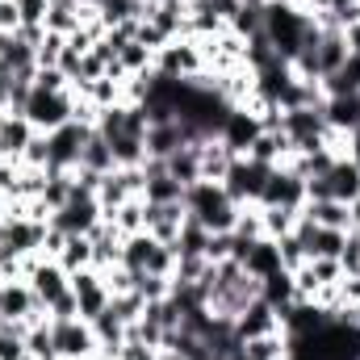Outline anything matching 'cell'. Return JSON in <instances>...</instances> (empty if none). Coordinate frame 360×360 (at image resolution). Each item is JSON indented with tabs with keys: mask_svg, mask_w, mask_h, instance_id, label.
Returning <instances> with one entry per match:
<instances>
[{
	"mask_svg": "<svg viewBox=\"0 0 360 360\" xmlns=\"http://www.w3.org/2000/svg\"><path fill=\"white\" fill-rule=\"evenodd\" d=\"M25 117H30V126L38 130V134H51V130H59V126H68L72 117H76V92H42L34 84L30 92V101H25V109H21Z\"/></svg>",
	"mask_w": 360,
	"mask_h": 360,
	"instance_id": "obj_2",
	"label": "cell"
},
{
	"mask_svg": "<svg viewBox=\"0 0 360 360\" xmlns=\"http://www.w3.org/2000/svg\"><path fill=\"white\" fill-rule=\"evenodd\" d=\"M356 276H360V264H356Z\"/></svg>",
	"mask_w": 360,
	"mask_h": 360,
	"instance_id": "obj_49",
	"label": "cell"
},
{
	"mask_svg": "<svg viewBox=\"0 0 360 360\" xmlns=\"http://www.w3.org/2000/svg\"><path fill=\"white\" fill-rule=\"evenodd\" d=\"M46 8H51V0H17L21 25H46Z\"/></svg>",
	"mask_w": 360,
	"mask_h": 360,
	"instance_id": "obj_38",
	"label": "cell"
},
{
	"mask_svg": "<svg viewBox=\"0 0 360 360\" xmlns=\"http://www.w3.org/2000/svg\"><path fill=\"white\" fill-rule=\"evenodd\" d=\"M101 218H105V214H101L96 197L76 188V193H72V201H68L63 210H55V214H51V226H59V231H68V235H89Z\"/></svg>",
	"mask_w": 360,
	"mask_h": 360,
	"instance_id": "obj_6",
	"label": "cell"
},
{
	"mask_svg": "<svg viewBox=\"0 0 360 360\" xmlns=\"http://www.w3.org/2000/svg\"><path fill=\"white\" fill-rule=\"evenodd\" d=\"M8 42H13V34H4V30H0V59H4V51H8Z\"/></svg>",
	"mask_w": 360,
	"mask_h": 360,
	"instance_id": "obj_44",
	"label": "cell"
},
{
	"mask_svg": "<svg viewBox=\"0 0 360 360\" xmlns=\"http://www.w3.org/2000/svg\"><path fill=\"white\" fill-rule=\"evenodd\" d=\"M197 155H201V180H214V184H222L226 172H231V164H235V151H231L222 139L197 143Z\"/></svg>",
	"mask_w": 360,
	"mask_h": 360,
	"instance_id": "obj_15",
	"label": "cell"
},
{
	"mask_svg": "<svg viewBox=\"0 0 360 360\" xmlns=\"http://www.w3.org/2000/svg\"><path fill=\"white\" fill-rule=\"evenodd\" d=\"M51 331H55V352H59V356L96 360V335H92V323H84V319H59V323H51Z\"/></svg>",
	"mask_w": 360,
	"mask_h": 360,
	"instance_id": "obj_8",
	"label": "cell"
},
{
	"mask_svg": "<svg viewBox=\"0 0 360 360\" xmlns=\"http://www.w3.org/2000/svg\"><path fill=\"white\" fill-rule=\"evenodd\" d=\"M21 164H30V168H46V164H51V143H46V134H34V139H30V147L21 151Z\"/></svg>",
	"mask_w": 360,
	"mask_h": 360,
	"instance_id": "obj_35",
	"label": "cell"
},
{
	"mask_svg": "<svg viewBox=\"0 0 360 360\" xmlns=\"http://www.w3.org/2000/svg\"><path fill=\"white\" fill-rule=\"evenodd\" d=\"M80 17H84V0H51V8H46V30L68 38V34L80 30Z\"/></svg>",
	"mask_w": 360,
	"mask_h": 360,
	"instance_id": "obj_23",
	"label": "cell"
},
{
	"mask_svg": "<svg viewBox=\"0 0 360 360\" xmlns=\"http://www.w3.org/2000/svg\"><path fill=\"white\" fill-rule=\"evenodd\" d=\"M8 205H13V197H8V193H0V218L8 214Z\"/></svg>",
	"mask_w": 360,
	"mask_h": 360,
	"instance_id": "obj_45",
	"label": "cell"
},
{
	"mask_svg": "<svg viewBox=\"0 0 360 360\" xmlns=\"http://www.w3.org/2000/svg\"><path fill=\"white\" fill-rule=\"evenodd\" d=\"M184 210L188 218H197L210 235H222V231H235V218H239V205L226 197L222 184L214 180H197L193 188H184Z\"/></svg>",
	"mask_w": 360,
	"mask_h": 360,
	"instance_id": "obj_1",
	"label": "cell"
},
{
	"mask_svg": "<svg viewBox=\"0 0 360 360\" xmlns=\"http://www.w3.org/2000/svg\"><path fill=\"white\" fill-rule=\"evenodd\" d=\"M63 46H68V38H63V34H51V30H46L42 46L34 51V63H38V68H59V59H63Z\"/></svg>",
	"mask_w": 360,
	"mask_h": 360,
	"instance_id": "obj_34",
	"label": "cell"
},
{
	"mask_svg": "<svg viewBox=\"0 0 360 360\" xmlns=\"http://www.w3.org/2000/svg\"><path fill=\"white\" fill-rule=\"evenodd\" d=\"M59 360H84V356H59Z\"/></svg>",
	"mask_w": 360,
	"mask_h": 360,
	"instance_id": "obj_47",
	"label": "cell"
},
{
	"mask_svg": "<svg viewBox=\"0 0 360 360\" xmlns=\"http://www.w3.org/2000/svg\"><path fill=\"white\" fill-rule=\"evenodd\" d=\"M302 218H310L314 226H327V231H352L348 201H335V197H306Z\"/></svg>",
	"mask_w": 360,
	"mask_h": 360,
	"instance_id": "obj_11",
	"label": "cell"
},
{
	"mask_svg": "<svg viewBox=\"0 0 360 360\" xmlns=\"http://www.w3.org/2000/svg\"><path fill=\"white\" fill-rule=\"evenodd\" d=\"M139 293H143V302H164L168 293H172V276H160V272H139V285H134Z\"/></svg>",
	"mask_w": 360,
	"mask_h": 360,
	"instance_id": "obj_32",
	"label": "cell"
},
{
	"mask_svg": "<svg viewBox=\"0 0 360 360\" xmlns=\"http://www.w3.org/2000/svg\"><path fill=\"white\" fill-rule=\"evenodd\" d=\"M117 63H122L126 76H143V72H155V51L143 46L139 38H130V42L117 51Z\"/></svg>",
	"mask_w": 360,
	"mask_h": 360,
	"instance_id": "obj_26",
	"label": "cell"
},
{
	"mask_svg": "<svg viewBox=\"0 0 360 360\" xmlns=\"http://www.w3.org/2000/svg\"><path fill=\"white\" fill-rule=\"evenodd\" d=\"M0 30H4V34H17V30H21L17 0H0Z\"/></svg>",
	"mask_w": 360,
	"mask_h": 360,
	"instance_id": "obj_41",
	"label": "cell"
},
{
	"mask_svg": "<svg viewBox=\"0 0 360 360\" xmlns=\"http://www.w3.org/2000/svg\"><path fill=\"white\" fill-rule=\"evenodd\" d=\"M335 293H340V306H356L360 302V276L356 272H344L340 285H335Z\"/></svg>",
	"mask_w": 360,
	"mask_h": 360,
	"instance_id": "obj_40",
	"label": "cell"
},
{
	"mask_svg": "<svg viewBox=\"0 0 360 360\" xmlns=\"http://www.w3.org/2000/svg\"><path fill=\"white\" fill-rule=\"evenodd\" d=\"M92 126L89 122H68V126H59V130H51L46 134V143H51V172H72L76 164H80V151H84V143H89Z\"/></svg>",
	"mask_w": 360,
	"mask_h": 360,
	"instance_id": "obj_5",
	"label": "cell"
},
{
	"mask_svg": "<svg viewBox=\"0 0 360 360\" xmlns=\"http://www.w3.org/2000/svg\"><path fill=\"white\" fill-rule=\"evenodd\" d=\"M260 130H264V126H260L248 109H231V113H226V122H222V134H218V139H222L235 155H248V147L256 143V134H260Z\"/></svg>",
	"mask_w": 360,
	"mask_h": 360,
	"instance_id": "obj_13",
	"label": "cell"
},
{
	"mask_svg": "<svg viewBox=\"0 0 360 360\" xmlns=\"http://www.w3.org/2000/svg\"><path fill=\"white\" fill-rule=\"evenodd\" d=\"M323 117H327L331 130H344V134L360 130V92H352V96H327L323 101Z\"/></svg>",
	"mask_w": 360,
	"mask_h": 360,
	"instance_id": "obj_17",
	"label": "cell"
},
{
	"mask_svg": "<svg viewBox=\"0 0 360 360\" xmlns=\"http://www.w3.org/2000/svg\"><path fill=\"white\" fill-rule=\"evenodd\" d=\"M319 72L323 76H335L348 59H352V51H348V38H344V30L340 25H323L319 30Z\"/></svg>",
	"mask_w": 360,
	"mask_h": 360,
	"instance_id": "obj_12",
	"label": "cell"
},
{
	"mask_svg": "<svg viewBox=\"0 0 360 360\" xmlns=\"http://www.w3.org/2000/svg\"><path fill=\"white\" fill-rule=\"evenodd\" d=\"M272 331H285L281 327V310L269 306L264 297H256L239 319H235V340L243 344V340H256V335H272Z\"/></svg>",
	"mask_w": 360,
	"mask_h": 360,
	"instance_id": "obj_10",
	"label": "cell"
},
{
	"mask_svg": "<svg viewBox=\"0 0 360 360\" xmlns=\"http://www.w3.org/2000/svg\"><path fill=\"white\" fill-rule=\"evenodd\" d=\"M59 264L68 269V276L80 269H92V243L89 235H68V243H63V252H59Z\"/></svg>",
	"mask_w": 360,
	"mask_h": 360,
	"instance_id": "obj_28",
	"label": "cell"
},
{
	"mask_svg": "<svg viewBox=\"0 0 360 360\" xmlns=\"http://www.w3.org/2000/svg\"><path fill=\"white\" fill-rule=\"evenodd\" d=\"M0 285H4V272H0Z\"/></svg>",
	"mask_w": 360,
	"mask_h": 360,
	"instance_id": "obj_48",
	"label": "cell"
},
{
	"mask_svg": "<svg viewBox=\"0 0 360 360\" xmlns=\"http://www.w3.org/2000/svg\"><path fill=\"white\" fill-rule=\"evenodd\" d=\"M276 248H281V269H285V272H297L306 260H310V252L302 248V239H297V235L276 239Z\"/></svg>",
	"mask_w": 360,
	"mask_h": 360,
	"instance_id": "obj_33",
	"label": "cell"
},
{
	"mask_svg": "<svg viewBox=\"0 0 360 360\" xmlns=\"http://www.w3.org/2000/svg\"><path fill=\"white\" fill-rule=\"evenodd\" d=\"M155 72L168 76V80H193L197 72H210L201 42L197 38H172L168 46L155 51Z\"/></svg>",
	"mask_w": 360,
	"mask_h": 360,
	"instance_id": "obj_3",
	"label": "cell"
},
{
	"mask_svg": "<svg viewBox=\"0 0 360 360\" xmlns=\"http://www.w3.org/2000/svg\"><path fill=\"white\" fill-rule=\"evenodd\" d=\"M38 130L30 126V117L25 113H0V147H4V155H13V160H21V151L30 147V139H34Z\"/></svg>",
	"mask_w": 360,
	"mask_h": 360,
	"instance_id": "obj_16",
	"label": "cell"
},
{
	"mask_svg": "<svg viewBox=\"0 0 360 360\" xmlns=\"http://www.w3.org/2000/svg\"><path fill=\"white\" fill-rule=\"evenodd\" d=\"M76 168H89L96 176H109L117 164H113V147H109V139L105 134H96V126H92L89 143H84V151H80V164Z\"/></svg>",
	"mask_w": 360,
	"mask_h": 360,
	"instance_id": "obj_22",
	"label": "cell"
},
{
	"mask_svg": "<svg viewBox=\"0 0 360 360\" xmlns=\"http://www.w3.org/2000/svg\"><path fill=\"white\" fill-rule=\"evenodd\" d=\"M306 269H310V276H314L319 289H323V285H340V276H344V264H340L335 256H310Z\"/></svg>",
	"mask_w": 360,
	"mask_h": 360,
	"instance_id": "obj_30",
	"label": "cell"
},
{
	"mask_svg": "<svg viewBox=\"0 0 360 360\" xmlns=\"http://www.w3.org/2000/svg\"><path fill=\"white\" fill-rule=\"evenodd\" d=\"M13 38H17V42H25L30 51H38V46H42V38H46V25H21Z\"/></svg>",
	"mask_w": 360,
	"mask_h": 360,
	"instance_id": "obj_42",
	"label": "cell"
},
{
	"mask_svg": "<svg viewBox=\"0 0 360 360\" xmlns=\"http://www.w3.org/2000/svg\"><path fill=\"white\" fill-rule=\"evenodd\" d=\"M46 314H51V323H59V319H80V302H76V293L68 289L63 297H55V302L46 306Z\"/></svg>",
	"mask_w": 360,
	"mask_h": 360,
	"instance_id": "obj_36",
	"label": "cell"
},
{
	"mask_svg": "<svg viewBox=\"0 0 360 360\" xmlns=\"http://www.w3.org/2000/svg\"><path fill=\"white\" fill-rule=\"evenodd\" d=\"M239 243H256L264 239V222H260V205H239V218H235V231H231Z\"/></svg>",
	"mask_w": 360,
	"mask_h": 360,
	"instance_id": "obj_29",
	"label": "cell"
},
{
	"mask_svg": "<svg viewBox=\"0 0 360 360\" xmlns=\"http://www.w3.org/2000/svg\"><path fill=\"white\" fill-rule=\"evenodd\" d=\"M269 172L272 168H264V164H256V160H248V155H235V164H231V172L222 180V188H226V197H231L235 205H256L260 193H264Z\"/></svg>",
	"mask_w": 360,
	"mask_h": 360,
	"instance_id": "obj_4",
	"label": "cell"
},
{
	"mask_svg": "<svg viewBox=\"0 0 360 360\" xmlns=\"http://www.w3.org/2000/svg\"><path fill=\"white\" fill-rule=\"evenodd\" d=\"M17 176H21V160H13V155H4L0 160V193H17Z\"/></svg>",
	"mask_w": 360,
	"mask_h": 360,
	"instance_id": "obj_39",
	"label": "cell"
},
{
	"mask_svg": "<svg viewBox=\"0 0 360 360\" xmlns=\"http://www.w3.org/2000/svg\"><path fill=\"white\" fill-rule=\"evenodd\" d=\"M256 205H293V210H302L306 205V180L293 176L289 168H272Z\"/></svg>",
	"mask_w": 360,
	"mask_h": 360,
	"instance_id": "obj_9",
	"label": "cell"
},
{
	"mask_svg": "<svg viewBox=\"0 0 360 360\" xmlns=\"http://www.w3.org/2000/svg\"><path fill=\"white\" fill-rule=\"evenodd\" d=\"M297 214H302V210H293V205H260L264 239H285V235H293V226H297Z\"/></svg>",
	"mask_w": 360,
	"mask_h": 360,
	"instance_id": "obj_25",
	"label": "cell"
},
{
	"mask_svg": "<svg viewBox=\"0 0 360 360\" xmlns=\"http://www.w3.org/2000/svg\"><path fill=\"white\" fill-rule=\"evenodd\" d=\"M34 84L42 92H68L72 89V80L59 72V68H38V76H34Z\"/></svg>",
	"mask_w": 360,
	"mask_h": 360,
	"instance_id": "obj_37",
	"label": "cell"
},
{
	"mask_svg": "<svg viewBox=\"0 0 360 360\" xmlns=\"http://www.w3.org/2000/svg\"><path fill=\"white\" fill-rule=\"evenodd\" d=\"M164 172L176 180L180 188H193V184L201 180V155H197V147H176V151L164 160Z\"/></svg>",
	"mask_w": 360,
	"mask_h": 360,
	"instance_id": "obj_20",
	"label": "cell"
},
{
	"mask_svg": "<svg viewBox=\"0 0 360 360\" xmlns=\"http://www.w3.org/2000/svg\"><path fill=\"white\" fill-rule=\"evenodd\" d=\"M239 264L252 272L256 281H264V276H272V272H281V248H276V239H256V243L243 252Z\"/></svg>",
	"mask_w": 360,
	"mask_h": 360,
	"instance_id": "obj_19",
	"label": "cell"
},
{
	"mask_svg": "<svg viewBox=\"0 0 360 360\" xmlns=\"http://www.w3.org/2000/svg\"><path fill=\"white\" fill-rule=\"evenodd\" d=\"M113 226H117V235L126 239V235H143L147 231V197H130V201H122L113 214H105Z\"/></svg>",
	"mask_w": 360,
	"mask_h": 360,
	"instance_id": "obj_21",
	"label": "cell"
},
{
	"mask_svg": "<svg viewBox=\"0 0 360 360\" xmlns=\"http://www.w3.org/2000/svg\"><path fill=\"white\" fill-rule=\"evenodd\" d=\"M269 4H302V0H269Z\"/></svg>",
	"mask_w": 360,
	"mask_h": 360,
	"instance_id": "obj_46",
	"label": "cell"
},
{
	"mask_svg": "<svg viewBox=\"0 0 360 360\" xmlns=\"http://www.w3.org/2000/svg\"><path fill=\"white\" fill-rule=\"evenodd\" d=\"M344 38H348V51L360 59V25H352V30H344Z\"/></svg>",
	"mask_w": 360,
	"mask_h": 360,
	"instance_id": "obj_43",
	"label": "cell"
},
{
	"mask_svg": "<svg viewBox=\"0 0 360 360\" xmlns=\"http://www.w3.org/2000/svg\"><path fill=\"white\" fill-rule=\"evenodd\" d=\"M25 356L30 360H59L55 352V331H51V319L46 323H34L25 331Z\"/></svg>",
	"mask_w": 360,
	"mask_h": 360,
	"instance_id": "obj_27",
	"label": "cell"
},
{
	"mask_svg": "<svg viewBox=\"0 0 360 360\" xmlns=\"http://www.w3.org/2000/svg\"><path fill=\"white\" fill-rule=\"evenodd\" d=\"M344 243H348V231H327V226H319V231H314V243H310V256H335V260H340Z\"/></svg>",
	"mask_w": 360,
	"mask_h": 360,
	"instance_id": "obj_31",
	"label": "cell"
},
{
	"mask_svg": "<svg viewBox=\"0 0 360 360\" xmlns=\"http://www.w3.org/2000/svg\"><path fill=\"white\" fill-rule=\"evenodd\" d=\"M239 352L248 360H293V340L285 331H272V335H256V340H243Z\"/></svg>",
	"mask_w": 360,
	"mask_h": 360,
	"instance_id": "obj_18",
	"label": "cell"
},
{
	"mask_svg": "<svg viewBox=\"0 0 360 360\" xmlns=\"http://www.w3.org/2000/svg\"><path fill=\"white\" fill-rule=\"evenodd\" d=\"M184 218H188L184 197L180 201H147V235L155 243H164V248H176Z\"/></svg>",
	"mask_w": 360,
	"mask_h": 360,
	"instance_id": "obj_7",
	"label": "cell"
},
{
	"mask_svg": "<svg viewBox=\"0 0 360 360\" xmlns=\"http://www.w3.org/2000/svg\"><path fill=\"white\" fill-rule=\"evenodd\" d=\"M289 155H293V139H289L285 130H260L256 143L248 147V160H256V164H264V168H281Z\"/></svg>",
	"mask_w": 360,
	"mask_h": 360,
	"instance_id": "obj_14",
	"label": "cell"
},
{
	"mask_svg": "<svg viewBox=\"0 0 360 360\" xmlns=\"http://www.w3.org/2000/svg\"><path fill=\"white\" fill-rule=\"evenodd\" d=\"M96 360H101V356H96Z\"/></svg>",
	"mask_w": 360,
	"mask_h": 360,
	"instance_id": "obj_50",
	"label": "cell"
},
{
	"mask_svg": "<svg viewBox=\"0 0 360 360\" xmlns=\"http://www.w3.org/2000/svg\"><path fill=\"white\" fill-rule=\"evenodd\" d=\"M109 147H113L117 168H143L147 164V134H117V139H109Z\"/></svg>",
	"mask_w": 360,
	"mask_h": 360,
	"instance_id": "obj_24",
	"label": "cell"
}]
</instances>
